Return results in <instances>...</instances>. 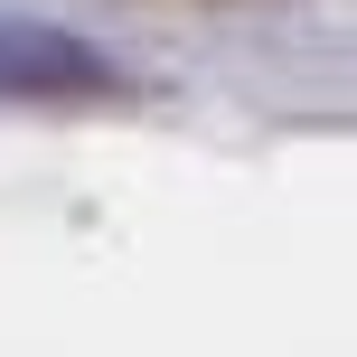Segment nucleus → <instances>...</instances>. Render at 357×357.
Here are the masks:
<instances>
[{
	"mask_svg": "<svg viewBox=\"0 0 357 357\" xmlns=\"http://www.w3.org/2000/svg\"><path fill=\"white\" fill-rule=\"evenodd\" d=\"M132 94V66L56 19H10L0 10V104H113Z\"/></svg>",
	"mask_w": 357,
	"mask_h": 357,
	"instance_id": "1",
	"label": "nucleus"
}]
</instances>
